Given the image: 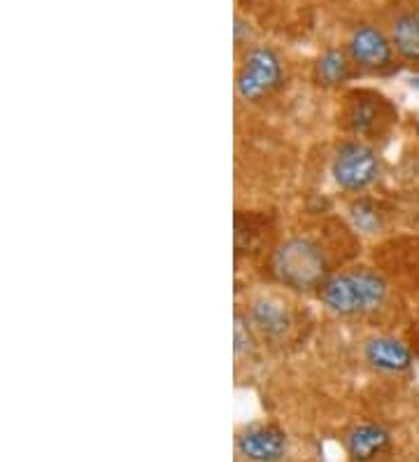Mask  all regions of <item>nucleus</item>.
<instances>
[{"label":"nucleus","instance_id":"obj_15","mask_svg":"<svg viewBox=\"0 0 419 462\" xmlns=\"http://www.w3.org/2000/svg\"><path fill=\"white\" fill-rule=\"evenodd\" d=\"M233 35H235V42H238V45H241L242 40H247V35H250V23H247L242 17H235Z\"/></svg>","mask_w":419,"mask_h":462},{"label":"nucleus","instance_id":"obj_13","mask_svg":"<svg viewBox=\"0 0 419 462\" xmlns=\"http://www.w3.org/2000/svg\"><path fill=\"white\" fill-rule=\"evenodd\" d=\"M350 220H352V225L357 226L361 234H378L382 226L380 210H378L375 203L366 201V199L354 201L352 206H350Z\"/></svg>","mask_w":419,"mask_h":462},{"label":"nucleus","instance_id":"obj_3","mask_svg":"<svg viewBox=\"0 0 419 462\" xmlns=\"http://www.w3.org/2000/svg\"><path fill=\"white\" fill-rule=\"evenodd\" d=\"M282 85V61L270 47H254L247 51L235 91L245 103H259Z\"/></svg>","mask_w":419,"mask_h":462},{"label":"nucleus","instance_id":"obj_14","mask_svg":"<svg viewBox=\"0 0 419 462\" xmlns=\"http://www.w3.org/2000/svg\"><path fill=\"white\" fill-rule=\"evenodd\" d=\"M233 348L235 356L242 357L254 348V334H251V325L242 313H235L233 320Z\"/></svg>","mask_w":419,"mask_h":462},{"label":"nucleus","instance_id":"obj_9","mask_svg":"<svg viewBox=\"0 0 419 462\" xmlns=\"http://www.w3.org/2000/svg\"><path fill=\"white\" fill-rule=\"evenodd\" d=\"M387 103L382 98L354 97L347 107V126L357 135H373L387 122Z\"/></svg>","mask_w":419,"mask_h":462},{"label":"nucleus","instance_id":"obj_5","mask_svg":"<svg viewBox=\"0 0 419 462\" xmlns=\"http://www.w3.org/2000/svg\"><path fill=\"white\" fill-rule=\"evenodd\" d=\"M287 448V434L275 425H254L238 437V453L250 462L285 460Z\"/></svg>","mask_w":419,"mask_h":462},{"label":"nucleus","instance_id":"obj_10","mask_svg":"<svg viewBox=\"0 0 419 462\" xmlns=\"http://www.w3.org/2000/svg\"><path fill=\"white\" fill-rule=\"evenodd\" d=\"M251 322L269 337H282L291 328V313L279 299L261 297L251 304Z\"/></svg>","mask_w":419,"mask_h":462},{"label":"nucleus","instance_id":"obj_2","mask_svg":"<svg viewBox=\"0 0 419 462\" xmlns=\"http://www.w3.org/2000/svg\"><path fill=\"white\" fill-rule=\"evenodd\" d=\"M273 269L287 288L307 292L326 282L324 253L307 238H289L275 250Z\"/></svg>","mask_w":419,"mask_h":462},{"label":"nucleus","instance_id":"obj_12","mask_svg":"<svg viewBox=\"0 0 419 462\" xmlns=\"http://www.w3.org/2000/svg\"><path fill=\"white\" fill-rule=\"evenodd\" d=\"M314 75L322 87H338L350 75V63L341 50H326L314 66Z\"/></svg>","mask_w":419,"mask_h":462},{"label":"nucleus","instance_id":"obj_1","mask_svg":"<svg viewBox=\"0 0 419 462\" xmlns=\"http://www.w3.org/2000/svg\"><path fill=\"white\" fill-rule=\"evenodd\" d=\"M387 281L373 271L357 269L345 271L338 276L326 278L319 288V297L324 306L338 316H366L382 309L387 301Z\"/></svg>","mask_w":419,"mask_h":462},{"label":"nucleus","instance_id":"obj_7","mask_svg":"<svg viewBox=\"0 0 419 462\" xmlns=\"http://www.w3.org/2000/svg\"><path fill=\"white\" fill-rule=\"evenodd\" d=\"M363 356H366V362L373 369L385 374L408 372L410 366H413V353H410V348L394 337L370 338L366 348H363Z\"/></svg>","mask_w":419,"mask_h":462},{"label":"nucleus","instance_id":"obj_16","mask_svg":"<svg viewBox=\"0 0 419 462\" xmlns=\"http://www.w3.org/2000/svg\"><path fill=\"white\" fill-rule=\"evenodd\" d=\"M410 85H413V89H417V91H419V78H413V79H410Z\"/></svg>","mask_w":419,"mask_h":462},{"label":"nucleus","instance_id":"obj_6","mask_svg":"<svg viewBox=\"0 0 419 462\" xmlns=\"http://www.w3.org/2000/svg\"><path fill=\"white\" fill-rule=\"evenodd\" d=\"M391 42L375 26H359L350 38V57L363 70H380L391 61Z\"/></svg>","mask_w":419,"mask_h":462},{"label":"nucleus","instance_id":"obj_11","mask_svg":"<svg viewBox=\"0 0 419 462\" xmlns=\"http://www.w3.org/2000/svg\"><path fill=\"white\" fill-rule=\"evenodd\" d=\"M391 45L408 61H419V14H401L391 29Z\"/></svg>","mask_w":419,"mask_h":462},{"label":"nucleus","instance_id":"obj_4","mask_svg":"<svg viewBox=\"0 0 419 462\" xmlns=\"http://www.w3.org/2000/svg\"><path fill=\"white\" fill-rule=\"evenodd\" d=\"M331 175L345 192H363L380 178V157L366 143H345L335 152Z\"/></svg>","mask_w":419,"mask_h":462},{"label":"nucleus","instance_id":"obj_8","mask_svg":"<svg viewBox=\"0 0 419 462\" xmlns=\"http://www.w3.org/2000/svg\"><path fill=\"white\" fill-rule=\"evenodd\" d=\"M389 441V430L378 423H363L347 432L345 448L354 462H370L387 451Z\"/></svg>","mask_w":419,"mask_h":462}]
</instances>
